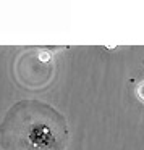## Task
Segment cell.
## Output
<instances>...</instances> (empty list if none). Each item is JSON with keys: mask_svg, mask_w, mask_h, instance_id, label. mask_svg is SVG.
Returning <instances> with one entry per match:
<instances>
[{"mask_svg": "<svg viewBox=\"0 0 144 150\" xmlns=\"http://www.w3.org/2000/svg\"><path fill=\"white\" fill-rule=\"evenodd\" d=\"M138 95L144 100V82H141V84L138 86Z\"/></svg>", "mask_w": 144, "mask_h": 150, "instance_id": "obj_2", "label": "cell"}, {"mask_svg": "<svg viewBox=\"0 0 144 150\" xmlns=\"http://www.w3.org/2000/svg\"><path fill=\"white\" fill-rule=\"evenodd\" d=\"M68 139L66 118L37 98L11 105L0 123L2 150H65Z\"/></svg>", "mask_w": 144, "mask_h": 150, "instance_id": "obj_1", "label": "cell"}]
</instances>
